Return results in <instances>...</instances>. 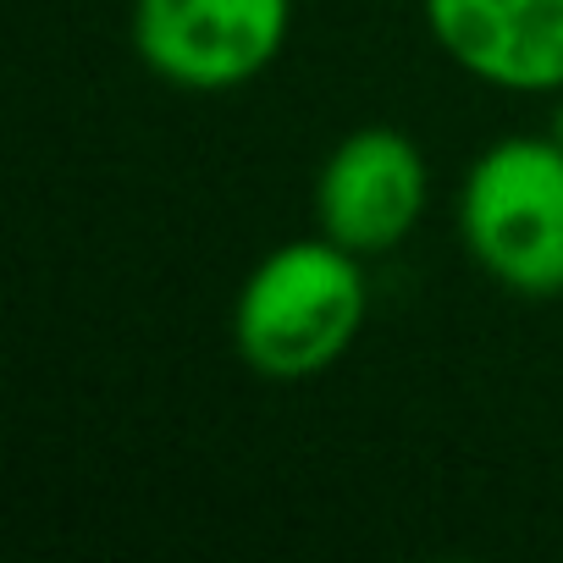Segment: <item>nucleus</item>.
I'll return each mask as SVG.
<instances>
[{"label":"nucleus","mask_w":563,"mask_h":563,"mask_svg":"<svg viewBox=\"0 0 563 563\" xmlns=\"http://www.w3.org/2000/svg\"><path fill=\"white\" fill-rule=\"evenodd\" d=\"M459 243L503 294L563 299V144L552 133L492 139L459 177Z\"/></svg>","instance_id":"nucleus-2"},{"label":"nucleus","mask_w":563,"mask_h":563,"mask_svg":"<svg viewBox=\"0 0 563 563\" xmlns=\"http://www.w3.org/2000/svg\"><path fill=\"white\" fill-rule=\"evenodd\" d=\"M133 56L183 95H232L276 67L294 0H133Z\"/></svg>","instance_id":"nucleus-3"},{"label":"nucleus","mask_w":563,"mask_h":563,"mask_svg":"<svg viewBox=\"0 0 563 563\" xmlns=\"http://www.w3.org/2000/svg\"><path fill=\"white\" fill-rule=\"evenodd\" d=\"M558 144H563V95H552V128H547Z\"/></svg>","instance_id":"nucleus-6"},{"label":"nucleus","mask_w":563,"mask_h":563,"mask_svg":"<svg viewBox=\"0 0 563 563\" xmlns=\"http://www.w3.org/2000/svg\"><path fill=\"white\" fill-rule=\"evenodd\" d=\"M371 260L316 238L260 254L232 299V349L260 382H310L332 371L365 332Z\"/></svg>","instance_id":"nucleus-1"},{"label":"nucleus","mask_w":563,"mask_h":563,"mask_svg":"<svg viewBox=\"0 0 563 563\" xmlns=\"http://www.w3.org/2000/svg\"><path fill=\"white\" fill-rule=\"evenodd\" d=\"M431 210V161L426 150L387 122L354 128L332 144L316 172V232L332 243L382 260L415 238Z\"/></svg>","instance_id":"nucleus-4"},{"label":"nucleus","mask_w":563,"mask_h":563,"mask_svg":"<svg viewBox=\"0 0 563 563\" xmlns=\"http://www.w3.org/2000/svg\"><path fill=\"white\" fill-rule=\"evenodd\" d=\"M431 45L481 89L563 95V0H420Z\"/></svg>","instance_id":"nucleus-5"}]
</instances>
